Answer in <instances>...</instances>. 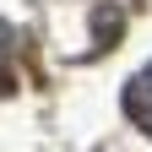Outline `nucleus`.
<instances>
[{
    "label": "nucleus",
    "instance_id": "obj_1",
    "mask_svg": "<svg viewBox=\"0 0 152 152\" xmlns=\"http://www.w3.org/2000/svg\"><path fill=\"white\" fill-rule=\"evenodd\" d=\"M125 114H130L141 130H152V65H141V71L125 82Z\"/></svg>",
    "mask_w": 152,
    "mask_h": 152
},
{
    "label": "nucleus",
    "instance_id": "obj_2",
    "mask_svg": "<svg viewBox=\"0 0 152 152\" xmlns=\"http://www.w3.org/2000/svg\"><path fill=\"white\" fill-rule=\"evenodd\" d=\"M0 38H6V27H0Z\"/></svg>",
    "mask_w": 152,
    "mask_h": 152
}]
</instances>
